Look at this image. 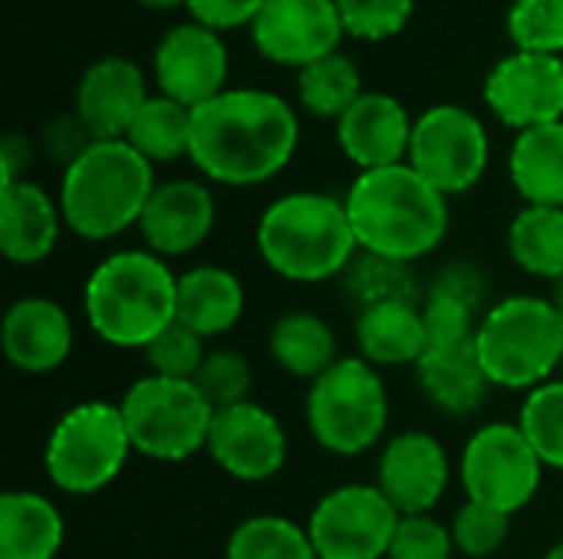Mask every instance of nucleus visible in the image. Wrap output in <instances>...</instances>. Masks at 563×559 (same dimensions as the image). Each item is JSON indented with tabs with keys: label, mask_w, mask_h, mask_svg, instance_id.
I'll return each mask as SVG.
<instances>
[{
	"label": "nucleus",
	"mask_w": 563,
	"mask_h": 559,
	"mask_svg": "<svg viewBox=\"0 0 563 559\" xmlns=\"http://www.w3.org/2000/svg\"><path fill=\"white\" fill-rule=\"evenodd\" d=\"M297 145L294 105L267 89H224L191 112L188 161L208 185H264L294 161Z\"/></svg>",
	"instance_id": "f257e3e1"
},
{
	"label": "nucleus",
	"mask_w": 563,
	"mask_h": 559,
	"mask_svg": "<svg viewBox=\"0 0 563 559\" xmlns=\"http://www.w3.org/2000/svg\"><path fill=\"white\" fill-rule=\"evenodd\" d=\"M346 214L360 254L419 264L449 234V198L435 191L409 161L360 171L346 188Z\"/></svg>",
	"instance_id": "f03ea898"
},
{
	"label": "nucleus",
	"mask_w": 563,
	"mask_h": 559,
	"mask_svg": "<svg viewBox=\"0 0 563 559\" xmlns=\"http://www.w3.org/2000/svg\"><path fill=\"white\" fill-rule=\"evenodd\" d=\"M178 313V273L145 247L106 254L86 277V326L112 349H145Z\"/></svg>",
	"instance_id": "7ed1b4c3"
},
{
	"label": "nucleus",
	"mask_w": 563,
	"mask_h": 559,
	"mask_svg": "<svg viewBox=\"0 0 563 559\" xmlns=\"http://www.w3.org/2000/svg\"><path fill=\"white\" fill-rule=\"evenodd\" d=\"M257 254L287 283H327L360 257L346 201L323 191H290L274 198L254 231Z\"/></svg>",
	"instance_id": "20e7f679"
},
{
	"label": "nucleus",
	"mask_w": 563,
	"mask_h": 559,
	"mask_svg": "<svg viewBox=\"0 0 563 559\" xmlns=\"http://www.w3.org/2000/svg\"><path fill=\"white\" fill-rule=\"evenodd\" d=\"M155 185V165L125 138H112L92 142L63 168L56 201L66 231L89 244H102L139 227Z\"/></svg>",
	"instance_id": "39448f33"
},
{
	"label": "nucleus",
	"mask_w": 563,
	"mask_h": 559,
	"mask_svg": "<svg viewBox=\"0 0 563 559\" xmlns=\"http://www.w3.org/2000/svg\"><path fill=\"white\" fill-rule=\"evenodd\" d=\"M475 353L495 389L531 392L561 372L563 316L548 297L511 293L482 316Z\"/></svg>",
	"instance_id": "423d86ee"
},
{
	"label": "nucleus",
	"mask_w": 563,
	"mask_h": 559,
	"mask_svg": "<svg viewBox=\"0 0 563 559\" xmlns=\"http://www.w3.org/2000/svg\"><path fill=\"white\" fill-rule=\"evenodd\" d=\"M389 389L376 366L360 356H343L310 382L303 418L313 441L336 458L373 451L389 428Z\"/></svg>",
	"instance_id": "0eeeda50"
},
{
	"label": "nucleus",
	"mask_w": 563,
	"mask_h": 559,
	"mask_svg": "<svg viewBox=\"0 0 563 559\" xmlns=\"http://www.w3.org/2000/svg\"><path fill=\"white\" fill-rule=\"evenodd\" d=\"M132 455L119 402L86 399L56 418L43 448V471L59 494L92 497L115 484Z\"/></svg>",
	"instance_id": "6e6552de"
},
{
	"label": "nucleus",
	"mask_w": 563,
	"mask_h": 559,
	"mask_svg": "<svg viewBox=\"0 0 563 559\" xmlns=\"http://www.w3.org/2000/svg\"><path fill=\"white\" fill-rule=\"evenodd\" d=\"M119 409L139 458L178 465L208 448L214 409L195 382L145 372L125 389Z\"/></svg>",
	"instance_id": "1a4fd4ad"
},
{
	"label": "nucleus",
	"mask_w": 563,
	"mask_h": 559,
	"mask_svg": "<svg viewBox=\"0 0 563 559\" xmlns=\"http://www.w3.org/2000/svg\"><path fill=\"white\" fill-rule=\"evenodd\" d=\"M548 465L518 422H488L472 432L459 458L465 501L505 517L521 514L541 491Z\"/></svg>",
	"instance_id": "9d476101"
},
{
	"label": "nucleus",
	"mask_w": 563,
	"mask_h": 559,
	"mask_svg": "<svg viewBox=\"0 0 563 559\" xmlns=\"http://www.w3.org/2000/svg\"><path fill=\"white\" fill-rule=\"evenodd\" d=\"M492 161V138L485 122L455 102L426 109L416 119L409 165L445 198L472 191Z\"/></svg>",
	"instance_id": "9b49d317"
},
{
	"label": "nucleus",
	"mask_w": 563,
	"mask_h": 559,
	"mask_svg": "<svg viewBox=\"0 0 563 559\" xmlns=\"http://www.w3.org/2000/svg\"><path fill=\"white\" fill-rule=\"evenodd\" d=\"M399 517L376 484H340L313 504L307 534L320 559H386Z\"/></svg>",
	"instance_id": "f8f14e48"
},
{
	"label": "nucleus",
	"mask_w": 563,
	"mask_h": 559,
	"mask_svg": "<svg viewBox=\"0 0 563 559\" xmlns=\"http://www.w3.org/2000/svg\"><path fill=\"white\" fill-rule=\"evenodd\" d=\"M482 96L492 115L515 132L563 122V56L515 49L492 66Z\"/></svg>",
	"instance_id": "ddd939ff"
},
{
	"label": "nucleus",
	"mask_w": 563,
	"mask_h": 559,
	"mask_svg": "<svg viewBox=\"0 0 563 559\" xmlns=\"http://www.w3.org/2000/svg\"><path fill=\"white\" fill-rule=\"evenodd\" d=\"M205 451L228 478L241 484H264L284 471L290 441L284 422L261 402L247 399L214 412Z\"/></svg>",
	"instance_id": "4468645a"
},
{
	"label": "nucleus",
	"mask_w": 563,
	"mask_h": 559,
	"mask_svg": "<svg viewBox=\"0 0 563 559\" xmlns=\"http://www.w3.org/2000/svg\"><path fill=\"white\" fill-rule=\"evenodd\" d=\"M343 36L346 30L336 0H267L251 23L254 49L297 72L336 53Z\"/></svg>",
	"instance_id": "2eb2a0df"
},
{
	"label": "nucleus",
	"mask_w": 563,
	"mask_h": 559,
	"mask_svg": "<svg viewBox=\"0 0 563 559\" xmlns=\"http://www.w3.org/2000/svg\"><path fill=\"white\" fill-rule=\"evenodd\" d=\"M152 76L162 96L198 109L228 89V46L218 30L195 20L178 23L158 40Z\"/></svg>",
	"instance_id": "dca6fc26"
},
{
	"label": "nucleus",
	"mask_w": 563,
	"mask_h": 559,
	"mask_svg": "<svg viewBox=\"0 0 563 559\" xmlns=\"http://www.w3.org/2000/svg\"><path fill=\"white\" fill-rule=\"evenodd\" d=\"M452 481V461L445 445L419 428L393 435L376 461V488L406 514H432Z\"/></svg>",
	"instance_id": "f3484780"
},
{
	"label": "nucleus",
	"mask_w": 563,
	"mask_h": 559,
	"mask_svg": "<svg viewBox=\"0 0 563 559\" xmlns=\"http://www.w3.org/2000/svg\"><path fill=\"white\" fill-rule=\"evenodd\" d=\"M218 224V201L208 181L201 178H172L158 181L142 221L139 234L145 250L158 254L162 260H178L195 254Z\"/></svg>",
	"instance_id": "a211bd4d"
},
{
	"label": "nucleus",
	"mask_w": 563,
	"mask_h": 559,
	"mask_svg": "<svg viewBox=\"0 0 563 559\" xmlns=\"http://www.w3.org/2000/svg\"><path fill=\"white\" fill-rule=\"evenodd\" d=\"M7 362L23 376H49L66 366L76 346V326L63 303L26 293L13 300L0 323Z\"/></svg>",
	"instance_id": "6ab92c4d"
},
{
	"label": "nucleus",
	"mask_w": 563,
	"mask_h": 559,
	"mask_svg": "<svg viewBox=\"0 0 563 559\" xmlns=\"http://www.w3.org/2000/svg\"><path fill=\"white\" fill-rule=\"evenodd\" d=\"M145 102L148 86L139 63L125 56H102L82 69L73 96V115L82 122L92 142H112L129 135Z\"/></svg>",
	"instance_id": "aec40b11"
},
{
	"label": "nucleus",
	"mask_w": 563,
	"mask_h": 559,
	"mask_svg": "<svg viewBox=\"0 0 563 559\" xmlns=\"http://www.w3.org/2000/svg\"><path fill=\"white\" fill-rule=\"evenodd\" d=\"M412 128L416 119L396 96L366 89L336 122V142L360 171H376L409 161Z\"/></svg>",
	"instance_id": "412c9836"
},
{
	"label": "nucleus",
	"mask_w": 563,
	"mask_h": 559,
	"mask_svg": "<svg viewBox=\"0 0 563 559\" xmlns=\"http://www.w3.org/2000/svg\"><path fill=\"white\" fill-rule=\"evenodd\" d=\"M59 201L36 181L0 185V250L16 267L43 264L63 234Z\"/></svg>",
	"instance_id": "4be33fe9"
},
{
	"label": "nucleus",
	"mask_w": 563,
	"mask_h": 559,
	"mask_svg": "<svg viewBox=\"0 0 563 559\" xmlns=\"http://www.w3.org/2000/svg\"><path fill=\"white\" fill-rule=\"evenodd\" d=\"M247 306L244 283L221 264H198L178 273V313L175 323L188 326L201 339L228 336Z\"/></svg>",
	"instance_id": "5701e85b"
},
{
	"label": "nucleus",
	"mask_w": 563,
	"mask_h": 559,
	"mask_svg": "<svg viewBox=\"0 0 563 559\" xmlns=\"http://www.w3.org/2000/svg\"><path fill=\"white\" fill-rule=\"evenodd\" d=\"M353 336H356V356L376 369H396V366L416 369V362L429 349L422 303L412 300L363 306Z\"/></svg>",
	"instance_id": "b1692460"
},
{
	"label": "nucleus",
	"mask_w": 563,
	"mask_h": 559,
	"mask_svg": "<svg viewBox=\"0 0 563 559\" xmlns=\"http://www.w3.org/2000/svg\"><path fill=\"white\" fill-rule=\"evenodd\" d=\"M416 379L429 405L449 418L475 415L495 389L478 362L475 343L452 349H426V356L416 362Z\"/></svg>",
	"instance_id": "393cba45"
},
{
	"label": "nucleus",
	"mask_w": 563,
	"mask_h": 559,
	"mask_svg": "<svg viewBox=\"0 0 563 559\" xmlns=\"http://www.w3.org/2000/svg\"><path fill=\"white\" fill-rule=\"evenodd\" d=\"M66 540L63 511L40 491L0 497V559H56Z\"/></svg>",
	"instance_id": "a878e982"
},
{
	"label": "nucleus",
	"mask_w": 563,
	"mask_h": 559,
	"mask_svg": "<svg viewBox=\"0 0 563 559\" xmlns=\"http://www.w3.org/2000/svg\"><path fill=\"white\" fill-rule=\"evenodd\" d=\"M271 359L280 372L313 382L333 362H340V343L333 326L313 310H287L274 320L267 333Z\"/></svg>",
	"instance_id": "bb28decb"
},
{
	"label": "nucleus",
	"mask_w": 563,
	"mask_h": 559,
	"mask_svg": "<svg viewBox=\"0 0 563 559\" xmlns=\"http://www.w3.org/2000/svg\"><path fill=\"white\" fill-rule=\"evenodd\" d=\"M508 178L525 204L563 208V122L515 135L508 152Z\"/></svg>",
	"instance_id": "cd10ccee"
},
{
	"label": "nucleus",
	"mask_w": 563,
	"mask_h": 559,
	"mask_svg": "<svg viewBox=\"0 0 563 559\" xmlns=\"http://www.w3.org/2000/svg\"><path fill=\"white\" fill-rule=\"evenodd\" d=\"M511 260L538 280L563 277V208H534L525 204L508 227Z\"/></svg>",
	"instance_id": "c85d7f7f"
},
{
	"label": "nucleus",
	"mask_w": 563,
	"mask_h": 559,
	"mask_svg": "<svg viewBox=\"0 0 563 559\" xmlns=\"http://www.w3.org/2000/svg\"><path fill=\"white\" fill-rule=\"evenodd\" d=\"M363 72L356 66L353 56H346L343 49L310 63L307 69L297 72V99L300 105L327 122H340L353 102L363 96Z\"/></svg>",
	"instance_id": "c756f323"
},
{
	"label": "nucleus",
	"mask_w": 563,
	"mask_h": 559,
	"mask_svg": "<svg viewBox=\"0 0 563 559\" xmlns=\"http://www.w3.org/2000/svg\"><path fill=\"white\" fill-rule=\"evenodd\" d=\"M191 112L188 105L168 96H148L142 112L135 115L125 142L152 165H172L188 158L191 152Z\"/></svg>",
	"instance_id": "7c9ffc66"
},
{
	"label": "nucleus",
	"mask_w": 563,
	"mask_h": 559,
	"mask_svg": "<svg viewBox=\"0 0 563 559\" xmlns=\"http://www.w3.org/2000/svg\"><path fill=\"white\" fill-rule=\"evenodd\" d=\"M224 559H320L307 524L280 514H257L241 521L224 544Z\"/></svg>",
	"instance_id": "2f4dec72"
},
{
	"label": "nucleus",
	"mask_w": 563,
	"mask_h": 559,
	"mask_svg": "<svg viewBox=\"0 0 563 559\" xmlns=\"http://www.w3.org/2000/svg\"><path fill=\"white\" fill-rule=\"evenodd\" d=\"M343 287L360 303V310L373 303H393V300H412V303L426 300L412 264H399V260H386L373 254H360L353 260V267L343 273Z\"/></svg>",
	"instance_id": "473e14b6"
},
{
	"label": "nucleus",
	"mask_w": 563,
	"mask_h": 559,
	"mask_svg": "<svg viewBox=\"0 0 563 559\" xmlns=\"http://www.w3.org/2000/svg\"><path fill=\"white\" fill-rule=\"evenodd\" d=\"M518 425L554 471H563V376L531 389L521 402Z\"/></svg>",
	"instance_id": "72a5a7b5"
},
{
	"label": "nucleus",
	"mask_w": 563,
	"mask_h": 559,
	"mask_svg": "<svg viewBox=\"0 0 563 559\" xmlns=\"http://www.w3.org/2000/svg\"><path fill=\"white\" fill-rule=\"evenodd\" d=\"M195 385L211 402V409L221 412V409H231V405H241L251 399L254 369L244 353L218 346V349H208V356L195 376Z\"/></svg>",
	"instance_id": "f704fd0d"
},
{
	"label": "nucleus",
	"mask_w": 563,
	"mask_h": 559,
	"mask_svg": "<svg viewBox=\"0 0 563 559\" xmlns=\"http://www.w3.org/2000/svg\"><path fill=\"white\" fill-rule=\"evenodd\" d=\"M508 36L525 53H563V0H515L508 10Z\"/></svg>",
	"instance_id": "c9c22d12"
},
{
	"label": "nucleus",
	"mask_w": 563,
	"mask_h": 559,
	"mask_svg": "<svg viewBox=\"0 0 563 559\" xmlns=\"http://www.w3.org/2000/svg\"><path fill=\"white\" fill-rule=\"evenodd\" d=\"M208 349H211L208 339H201L198 333H191L181 323H172L158 339H152L142 349V356H145V366H148L152 376L195 382V376H198Z\"/></svg>",
	"instance_id": "e433bc0d"
},
{
	"label": "nucleus",
	"mask_w": 563,
	"mask_h": 559,
	"mask_svg": "<svg viewBox=\"0 0 563 559\" xmlns=\"http://www.w3.org/2000/svg\"><path fill=\"white\" fill-rule=\"evenodd\" d=\"M343 30L353 40L383 43L406 30L412 20L416 0H336Z\"/></svg>",
	"instance_id": "4c0bfd02"
},
{
	"label": "nucleus",
	"mask_w": 563,
	"mask_h": 559,
	"mask_svg": "<svg viewBox=\"0 0 563 559\" xmlns=\"http://www.w3.org/2000/svg\"><path fill=\"white\" fill-rule=\"evenodd\" d=\"M452 540H455V550L468 559H488L495 557L505 544H508V534H511V517L492 511V507H482V504H472L465 501L455 517H452Z\"/></svg>",
	"instance_id": "58836bf2"
},
{
	"label": "nucleus",
	"mask_w": 563,
	"mask_h": 559,
	"mask_svg": "<svg viewBox=\"0 0 563 559\" xmlns=\"http://www.w3.org/2000/svg\"><path fill=\"white\" fill-rule=\"evenodd\" d=\"M455 554L459 550L449 524H442L432 514H406L399 517L386 559H452Z\"/></svg>",
	"instance_id": "ea45409f"
},
{
	"label": "nucleus",
	"mask_w": 563,
	"mask_h": 559,
	"mask_svg": "<svg viewBox=\"0 0 563 559\" xmlns=\"http://www.w3.org/2000/svg\"><path fill=\"white\" fill-rule=\"evenodd\" d=\"M422 316H426V336L429 349H452V346H472L482 313L449 300V297H426L422 300Z\"/></svg>",
	"instance_id": "a19ab883"
},
{
	"label": "nucleus",
	"mask_w": 563,
	"mask_h": 559,
	"mask_svg": "<svg viewBox=\"0 0 563 559\" xmlns=\"http://www.w3.org/2000/svg\"><path fill=\"white\" fill-rule=\"evenodd\" d=\"M426 297H449V300H459L472 310H478L482 316L488 313V280L485 273L475 267V264H465V260H455L449 267H442L435 273V280L429 283Z\"/></svg>",
	"instance_id": "79ce46f5"
},
{
	"label": "nucleus",
	"mask_w": 563,
	"mask_h": 559,
	"mask_svg": "<svg viewBox=\"0 0 563 559\" xmlns=\"http://www.w3.org/2000/svg\"><path fill=\"white\" fill-rule=\"evenodd\" d=\"M267 7V0H188V16L208 30H238L257 20V13Z\"/></svg>",
	"instance_id": "37998d69"
},
{
	"label": "nucleus",
	"mask_w": 563,
	"mask_h": 559,
	"mask_svg": "<svg viewBox=\"0 0 563 559\" xmlns=\"http://www.w3.org/2000/svg\"><path fill=\"white\" fill-rule=\"evenodd\" d=\"M30 158H33V145L26 135L20 132H10L0 145V168H3V181L0 185H13V181H23L26 178V168H30Z\"/></svg>",
	"instance_id": "c03bdc74"
},
{
	"label": "nucleus",
	"mask_w": 563,
	"mask_h": 559,
	"mask_svg": "<svg viewBox=\"0 0 563 559\" xmlns=\"http://www.w3.org/2000/svg\"><path fill=\"white\" fill-rule=\"evenodd\" d=\"M139 7H145V10H158V13H165V10H178V7H188V0H135Z\"/></svg>",
	"instance_id": "a18cd8bd"
},
{
	"label": "nucleus",
	"mask_w": 563,
	"mask_h": 559,
	"mask_svg": "<svg viewBox=\"0 0 563 559\" xmlns=\"http://www.w3.org/2000/svg\"><path fill=\"white\" fill-rule=\"evenodd\" d=\"M548 300H551V303L558 306V313L563 316V277H561V280H554V283H551V297H548Z\"/></svg>",
	"instance_id": "49530a36"
},
{
	"label": "nucleus",
	"mask_w": 563,
	"mask_h": 559,
	"mask_svg": "<svg viewBox=\"0 0 563 559\" xmlns=\"http://www.w3.org/2000/svg\"><path fill=\"white\" fill-rule=\"evenodd\" d=\"M544 559H563V540H561V544H554V547H551V550L544 554Z\"/></svg>",
	"instance_id": "de8ad7c7"
},
{
	"label": "nucleus",
	"mask_w": 563,
	"mask_h": 559,
	"mask_svg": "<svg viewBox=\"0 0 563 559\" xmlns=\"http://www.w3.org/2000/svg\"><path fill=\"white\" fill-rule=\"evenodd\" d=\"M561 372H563V366H561Z\"/></svg>",
	"instance_id": "09e8293b"
}]
</instances>
